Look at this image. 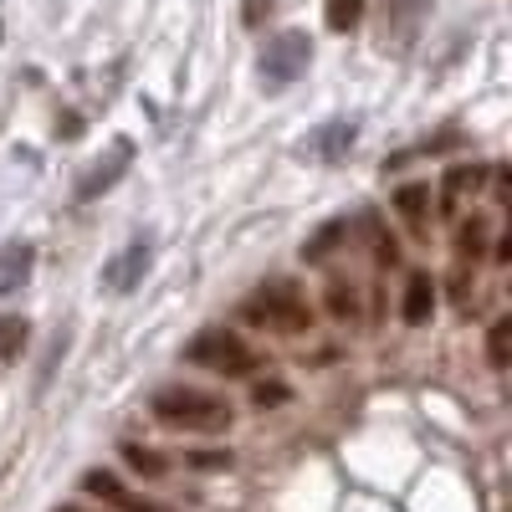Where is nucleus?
<instances>
[{
  "label": "nucleus",
  "mask_w": 512,
  "mask_h": 512,
  "mask_svg": "<svg viewBox=\"0 0 512 512\" xmlns=\"http://www.w3.org/2000/svg\"><path fill=\"white\" fill-rule=\"evenodd\" d=\"M272 11H277V0H246V16L241 21L246 26H262V16H272Z\"/></svg>",
  "instance_id": "obj_24"
},
{
  "label": "nucleus",
  "mask_w": 512,
  "mask_h": 512,
  "mask_svg": "<svg viewBox=\"0 0 512 512\" xmlns=\"http://www.w3.org/2000/svg\"><path fill=\"white\" fill-rule=\"evenodd\" d=\"M507 349H512V318H497L492 333H487V364L507 369Z\"/></svg>",
  "instance_id": "obj_20"
},
{
  "label": "nucleus",
  "mask_w": 512,
  "mask_h": 512,
  "mask_svg": "<svg viewBox=\"0 0 512 512\" xmlns=\"http://www.w3.org/2000/svg\"><path fill=\"white\" fill-rule=\"evenodd\" d=\"M487 236H492L487 216H466L456 226V256H461V262H482V256H487Z\"/></svg>",
  "instance_id": "obj_14"
},
{
  "label": "nucleus",
  "mask_w": 512,
  "mask_h": 512,
  "mask_svg": "<svg viewBox=\"0 0 512 512\" xmlns=\"http://www.w3.org/2000/svg\"><path fill=\"white\" fill-rule=\"evenodd\" d=\"M57 512H82V507H57Z\"/></svg>",
  "instance_id": "obj_25"
},
{
  "label": "nucleus",
  "mask_w": 512,
  "mask_h": 512,
  "mask_svg": "<svg viewBox=\"0 0 512 512\" xmlns=\"http://www.w3.org/2000/svg\"><path fill=\"white\" fill-rule=\"evenodd\" d=\"M149 262H154V241L149 236H134V241H128L118 256H113V262L103 267V287L108 292H134L139 282H144V272H149Z\"/></svg>",
  "instance_id": "obj_7"
},
{
  "label": "nucleus",
  "mask_w": 512,
  "mask_h": 512,
  "mask_svg": "<svg viewBox=\"0 0 512 512\" xmlns=\"http://www.w3.org/2000/svg\"><path fill=\"white\" fill-rule=\"evenodd\" d=\"M26 338H31V323L21 318V313H0V359H21V349H26Z\"/></svg>",
  "instance_id": "obj_15"
},
{
  "label": "nucleus",
  "mask_w": 512,
  "mask_h": 512,
  "mask_svg": "<svg viewBox=\"0 0 512 512\" xmlns=\"http://www.w3.org/2000/svg\"><path fill=\"white\" fill-rule=\"evenodd\" d=\"M82 492L98 497V502H108V507H118V512H175V507H164V502H149V497H139V492H128L113 472H103V466L82 472Z\"/></svg>",
  "instance_id": "obj_9"
},
{
  "label": "nucleus",
  "mask_w": 512,
  "mask_h": 512,
  "mask_svg": "<svg viewBox=\"0 0 512 512\" xmlns=\"http://www.w3.org/2000/svg\"><path fill=\"white\" fill-rule=\"evenodd\" d=\"M369 226H374V221H369ZM369 246H374V262H379V267H395V262H400V246H395L390 236H384L379 226L369 231Z\"/></svg>",
  "instance_id": "obj_22"
},
{
  "label": "nucleus",
  "mask_w": 512,
  "mask_h": 512,
  "mask_svg": "<svg viewBox=\"0 0 512 512\" xmlns=\"http://www.w3.org/2000/svg\"><path fill=\"white\" fill-rule=\"evenodd\" d=\"M431 313H436V282H431V272H410L405 277V297H400V318L410 328H420V323H431Z\"/></svg>",
  "instance_id": "obj_11"
},
{
  "label": "nucleus",
  "mask_w": 512,
  "mask_h": 512,
  "mask_svg": "<svg viewBox=\"0 0 512 512\" xmlns=\"http://www.w3.org/2000/svg\"><path fill=\"white\" fill-rule=\"evenodd\" d=\"M287 400H292L287 379H262V384H251V405H256V410H277V405H287Z\"/></svg>",
  "instance_id": "obj_21"
},
{
  "label": "nucleus",
  "mask_w": 512,
  "mask_h": 512,
  "mask_svg": "<svg viewBox=\"0 0 512 512\" xmlns=\"http://www.w3.org/2000/svg\"><path fill=\"white\" fill-rule=\"evenodd\" d=\"M195 472H221V466H231V451H190L185 456Z\"/></svg>",
  "instance_id": "obj_23"
},
{
  "label": "nucleus",
  "mask_w": 512,
  "mask_h": 512,
  "mask_svg": "<svg viewBox=\"0 0 512 512\" xmlns=\"http://www.w3.org/2000/svg\"><path fill=\"white\" fill-rule=\"evenodd\" d=\"M154 415L169 425V431H195V436H216L231 431V405L210 390H190V384H169V390L154 395Z\"/></svg>",
  "instance_id": "obj_1"
},
{
  "label": "nucleus",
  "mask_w": 512,
  "mask_h": 512,
  "mask_svg": "<svg viewBox=\"0 0 512 512\" xmlns=\"http://www.w3.org/2000/svg\"><path fill=\"white\" fill-rule=\"evenodd\" d=\"M354 139H359V123L354 118H333L323 123L318 134L303 139V159H318V164H344L354 154Z\"/></svg>",
  "instance_id": "obj_8"
},
{
  "label": "nucleus",
  "mask_w": 512,
  "mask_h": 512,
  "mask_svg": "<svg viewBox=\"0 0 512 512\" xmlns=\"http://www.w3.org/2000/svg\"><path fill=\"white\" fill-rule=\"evenodd\" d=\"M328 313H333L338 323H354V318H359V292H354V282H344V277L328 282Z\"/></svg>",
  "instance_id": "obj_17"
},
{
  "label": "nucleus",
  "mask_w": 512,
  "mask_h": 512,
  "mask_svg": "<svg viewBox=\"0 0 512 512\" xmlns=\"http://www.w3.org/2000/svg\"><path fill=\"white\" fill-rule=\"evenodd\" d=\"M241 323L282 333V338H297V333L313 328V308H308V297L297 292L292 282H267L262 292H251L241 303Z\"/></svg>",
  "instance_id": "obj_2"
},
{
  "label": "nucleus",
  "mask_w": 512,
  "mask_h": 512,
  "mask_svg": "<svg viewBox=\"0 0 512 512\" xmlns=\"http://www.w3.org/2000/svg\"><path fill=\"white\" fill-rule=\"evenodd\" d=\"M123 461L134 466L139 477H164V472H169V456H159V451H149V446H134V441L123 446Z\"/></svg>",
  "instance_id": "obj_19"
},
{
  "label": "nucleus",
  "mask_w": 512,
  "mask_h": 512,
  "mask_svg": "<svg viewBox=\"0 0 512 512\" xmlns=\"http://www.w3.org/2000/svg\"><path fill=\"white\" fill-rule=\"evenodd\" d=\"M344 241H349V221H328L313 241H303V262H323V256L333 246H344Z\"/></svg>",
  "instance_id": "obj_18"
},
{
  "label": "nucleus",
  "mask_w": 512,
  "mask_h": 512,
  "mask_svg": "<svg viewBox=\"0 0 512 512\" xmlns=\"http://www.w3.org/2000/svg\"><path fill=\"white\" fill-rule=\"evenodd\" d=\"M31 267H36V246L31 241H6V246H0V297L21 292Z\"/></svg>",
  "instance_id": "obj_12"
},
{
  "label": "nucleus",
  "mask_w": 512,
  "mask_h": 512,
  "mask_svg": "<svg viewBox=\"0 0 512 512\" xmlns=\"http://www.w3.org/2000/svg\"><path fill=\"white\" fill-rule=\"evenodd\" d=\"M128 164H134V144H128V139H113L108 144V154L103 159H93L88 169H82V175H77V205H88V200H98V195H108L123 175H128Z\"/></svg>",
  "instance_id": "obj_6"
},
{
  "label": "nucleus",
  "mask_w": 512,
  "mask_h": 512,
  "mask_svg": "<svg viewBox=\"0 0 512 512\" xmlns=\"http://www.w3.org/2000/svg\"><path fill=\"white\" fill-rule=\"evenodd\" d=\"M431 205H436V195H431V185H400L395 190V210H400V221L410 226V236H431Z\"/></svg>",
  "instance_id": "obj_10"
},
{
  "label": "nucleus",
  "mask_w": 512,
  "mask_h": 512,
  "mask_svg": "<svg viewBox=\"0 0 512 512\" xmlns=\"http://www.w3.org/2000/svg\"><path fill=\"white\" fill-rule=\"evenodd\" d=\"M185 359L210 369V374H221V379H246V374H256V359H262V354H256L246 338L231 333V328H205V333L190 338Z\"/></svg>",
  "instance_id": "obj_3"
},
{
  "label": "nucleus",
  "mask_w": 512,
  "mask_h": 512,
  "mask_svg": "<svg viewBox=\"0 0 512 512\" xmlns=\"http://www.w3.org/2000/svg\"><path fill=\"white\" fill-rule=\"evenodd\" d=\"M425 16H431V0H384V11H379V52H395V57L410 52Z\"/></svg>",
  "instance_id": "obj_5"
},
{
  "label": "nucleus",
  "mask_w": 512,
  "mask_h": 512,
  "mask_svg": "<svg viewBox=\"0 0 512 512\" xmlns=\"http://www.w3.org/2000/svg\"><path fill=\"white\" fill-rule=\"evenodd\" d=\"M482 185H487V169H482V164H456L451 175L441 180V205H446V210H456L466 195H477Z\"/></svg>",
  "instance_id": "obj_13"
},
{
  "label": "nucleus",
  "mask_w": 512,
  "mask_h": 512,
  "mask_svg": "<svg viewBox=\"0 0 512 512\" xmlns=\"http://www.w3.org/2000/svg\"><path fill=\"white\" fill-rule=\"evenodd\" d=\"M308 62H313V41H308V31H277L267 47H262V88H292L297 77L308 72Z\"/></svg>",
  "instance_id": "obj_4"
},
{
  "label": "nucleus",
  "mask_w": 512,
  "mask_h": 512,
  "mask_svg": "<svg viewBox=\"0 0 512 512\" xmlns=\"http://www.w3.org/2000/svg\"><path fill=\"white\" fill-rule=\"evenodd\" d=\"M364 11H369V0H328L323 6V21H328V31H354L359 21H364Z\"/></svg>",
  "instance_id": "obj_16"
}]
</instances>
